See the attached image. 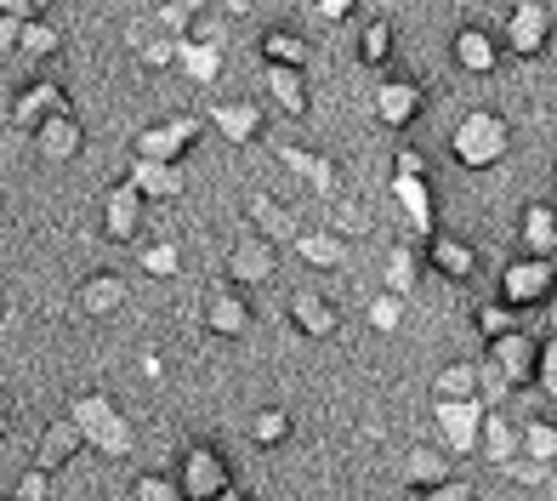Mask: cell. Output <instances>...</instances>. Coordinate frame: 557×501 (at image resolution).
Masks as SVG:
<instances>
[{
    "label": "cell",
    "mask_w": 557,
    "mask_h": 501,
    "mask_svg": "<svg viewBox=\"0 0 557 501\" xmlns=\"http://www.w3.org/2000/svg\"><path fill=\"white\" fill-rule=\"evenodd\" d=\"M69 421L81 428L86 450H97V456H109V462H132V456H137V428L125 421V411L114 405L103 388L74 393V399H69Z\"/></svg>",
    "instance_id": "obj_1"
},
{
    "label": "cell",
    "mask_w": 557,
    "mask_h": 501,
    "mask_svg": "<svg viewBox=\"0 0 557 501\" xmlns=\"http://www.w3.org/2000/svg\"><path fill=\"white\" fill-rule=\"evenodd\" d=\"M512 155V125L495 109H467L449 125V160L461 171H490Z\"/></svg>",
    "instance_id": "obj_2"
},
{
    "label": "cell",
    "mask_w": 557,
    "mask_h": 501,
    "mask_svg": "<svg viewBox=\"0 0 557 501\" xmlns=\"http://www.w3.org/2000/svg\"><path fill=\"white\" fill-rule=\"evenodd\" d=\"M176 490H183V501H222V496H234V462L222 456V444L211 439H194L176 450Z\"/></svg>",
    "instance_id": "obj_3"
},
{
    "label": "cell",
    "mask_w": 557,
    "mask_h": 501,
    "mask_svg": "<svg viewBox=\"0 0 557 501\" xmlns=\"http://www.w3.org/2000/svg\"><path fill=\"white\" fill-rule=\"evenodd\" d=\"M552 296H557V262H546V257H512L495 273V303H506L512 314L546 308Z\"/></svg>",
    "instance_id": "obj_4"
},
{
    "label": "cell",
    "mask_w": 557,
    "mask_h": 501,
    "mask_svg": "<svg viewBox=\"0 0 557 501\" xmlns=\"http://www.w3.org/2000/svg\"><path fill=\"white\" fill-rule=\"evenodd\" d=\"M199 137H206V120H194V114H176V120H160V125H143L137 143H132V160L183 166V155H194Z\"/></svg>",
    "instance_id": "obj_5"
},
{
    "label": "cell",
    "mask_w": 557,
    "mask_h": 501,
    "mask_svg": "<svg viewBox=\"0 0 557 501\" xmlns=\"http://www.w3.org/2000/svg\"><path fill=\"white\" fill-rule=\"evenodd\" d=\"M370 114H375V125H387V132H410L426 114V86L416 74H382L370 91Z\"/></svg>",
    "instance_id": "obj_6"
},
{
    "label": "cell",
    "mask_w": 557,
    "mask_h": 501,
    "mask_svg": "<svg viewBox=\"0 0 557 501\" xmlns=\"http://www.w3.org/2000/svg\"><path fill=\"white\" fill-rule=\"evenodd\" d=\"M500 52H512V58H541L552 35H557V17L552 7H541V0H518V7H506V23H500Z\"/></svg>",
    "instance_id": "obj_7"
},
{
    "label": "cell",
    "mask_w": 557,
    "mask_h": 501,
    "mask_svg": "<svg viewBox=\"0 0 557 501\" xmlns=\"http://www.w3.org/2000/svg\"><path fill=\"white\" fill-rule=\"evenodd\" d=\"M484 416H490L484 399H449V405H433L438 450H444L449 462H455V456H478V439H484Z\"/></svg>",
    "instance_id": "obj_8"
},
{
    "label": "cell",
    "mask_w": 557,
    "mask_h": 501,
    "mask_svg": "<svg viewBox=\"0 0 557 501\" xmlns=\"http://www.w3.org/2000/svg\"><path fill=\"white\" fill-rule=\"evenodd\" d=\"M199 325H206L211 337H222V342H245L250 325H257V308H250L245 291H234L222 280V285L206 291V303H199Z\"/></svg>",
    "instance_id": "obj_9"
},
{
    "label": "cell",
    "mask_w": 557,
    "mask_h": 501,
    "mask_svg": "<svg viewBox=\"0 0 557 501\" xmlns=\"http://www.w3.org/2000/svg\"><path fill=\"white\" fill-rule=\"evenodd\" d=\"M278 280V250L257 234H239L234 245H227V285L234 291H262Z\"/></svg>",
    "instance_id": "obj_10"
},
{
    "label": "cell",
    "mask_w": 557,
    "mask_h": 501,
    "mask_svg": "<svg viewBox=\"0 0 557 501\" xmlns=\"http://www.w3.org/2000/svg\"><path fill=\"white\" fill-rule=\"evenodd\" d=\"M449 58H455V69L461 74H478V81H484V74H495L500 69V35L490 29V23H461V29H455V40H449Z\"/></svg>",
    "instance_id": "obj_11"
},
{
    "label": "cell",
    "mask_w": 557,
    "mask_h": 501,
    "mask_svg": "<svg viewBox=\"0 0 557 501\" xmlns=\"http://www.w3.org/2000/svg\"><path fill=\"white\" fill-rule=\"evenodd\" d=\"M421 262L433 268L438 280H449V285H467L472 273H478V245H472L467 234H444V229H438L433 240L421 245Z\"/></svg>",
    "instance_id": "obj_12"
},
{
    "label": "cell",
    "mask_w": 557,
    "mask_h": 501,
    "mask_svg": "<svg viewBox=\"0 0 557 501\" xmlns=\"http://www.w3.org/2000/svg\"><path fill=\"white\" fill-rule=\"evenodd\" d=\"M143 211H148V206L137 199V188L125 183V178L103 188V234H109L114 245H137V240H143Z\"/></svg>",
    "instance_id": "obj_13"
},
{
    "label": "cell",
    "mask_w": 557,
    "mask_h": 501,
    "mask_svg": "<svg viewBox=\"0 0 557 501\" xmlns=\"http://www.w3.org/2000/svg\"><path fill=\"white\" fill-rule=\"evenodd\" d=\"M58 114H74V109H69V91H63V81H52V74H40V81H29V86L17 91V103H12V120L23 125V132H35V125L58 120Z\"/></svg>",
    "instance_id": "obj_14"
},
{
    "label": "cell",
    "mask_w": 557,
    "mask_h": 501,
    "mask_svg": "<svg viewBox=\"0 0 557 501\" xmlns=\"http://www.w3.org/2000/svg\"><path fill=\"white\" fill-rule=\"evenodd\" d=\"M29 137H35V155L52 160V166H69V160L86 155V120L81 114H58V120L35 125Z\"/></svg>",
    "instance_id": "obj_15"
},
{
    "label": "cell",
    "mask_w": 557,
    "mask_h": 501,
    "mask_svg": "<svg viewBox=\"0 0 557 501\" xmlns=\"http://www.w3.org/2000/svg\"><path fill=\"white\" fill-rule=\"evenodd\" d=\"M211 132H216L222 143H234V148H250V143L268 132V109H262V103H250V97L216 103V109H211Z\"/></svg>",
    "instance_id": "obj_16"
},
{
    "label": "cell",
    "mask_w": 557,
    "mask_h": 501,
    "mask_svg": "<svg viewBox=\"0 0 557 501\" xmlns=\"http://www.w3.org/2000/svg\"><path fill=\"white\" fill-rule=\"evenodd\" d=\"M125 303H132V291H125V273H114V268L86 273L81 291H74V308H81L86 319H114Z\"/></svg>",
    "instance_id": "obj_17"
},
{
    "label": "cell",
    "mask_w": 557,
    "mask_h": 501,
    "mask_svg": "<svg viewBox=\"0 0 557 501\" xmlns=\"http://www.w3.org/2000/svg\"><path fill=\"white\" fill-rule=\"evenodd\" d=\"M125 183L137 188L143 206H176V199H183V188H188L183 166H154V160H132Z\"/></svg>",
    "instance_id": "obj_18"
},
{
    "label": "cell",
    "mask_w": 557,
    "mask_h": 501,
    "mask_svg": "<svg viewBox=\"0 0 557 501\" xmlns=\"http://www.w3.org/2000/svg\"><path fill=\"white\" fill-rule=\"evenodd\" d=\"M245 222H250V234L268 240V245H290V240L301 234L296 211L285 206V199H273V194H250V199H245Z\"/></svg>",
    "instance_id": "obj_19"
},
{
    "label": "cell",
    "mask_w": 557,
    "mask_h": 501,
    "mask_svg": "<svg viewBox=\"0 0 557 501\" xmlns=\"http://www.w3.org/2000/svg\"><path fill=\"white\" fill-rule=\"evenodd\" d=\"M285 314H290V325H296L308 342H331V337L342 331V308H336L324 291H296Z\"/></svg>",
    "instance_id": "obj_20"
},
{
    "label": "cell",
    "mask_w": 557,
    "mask_h": 501,
    "mask_svg": "<svg viewBox=\"0 0 557 501\" xmlns=\"http://www.w3.org/2000/svg\"><path fill=\"white\" fill-rule=\"evenodd\" d=\"M535 354H541V337H529V331H512V337H500V342H490V365L506 376L512 388H529L535 382Z\"/></svg>",
    "instance_id": "obj_21"
},
{
    "label": "cell",
    "mask_w": 557,
    "mask_h": 501,
    "mask_svg": "<svg viewBox=\"0 0 557 501\" xmlns=\"http://www.w3.org/2000/svg\"><path fill=\"white\" fill-rule=\"evenodd\" d=\"M518 245H523V257L557 262V199H529L518 217Z\"/></svg>",
    "instance_id": "obj_22"
},
{
    "label": "cell",
    "mask_w": 557,
    "mask_h": 501,
    "mask_svg": "<svg viewBox=\"0 0 557 501\" xmlns=\"http://www.w3.org/2000/svg\"><path fill=\"white\" fill-rule=\"evenodd\" d=\"M262 91H268V103L278 114H290V120L313 114V86H308V74H301V69H262Z\"/></svg>",
    "instance_id": "obj_23"
},
{
    "label": "cell",
    "mask_w": 557,
    "mask_h": 501,
    "mask_svg": "<svg viewBox=\"0 0 557 501\" xmlns=\"http://www.w3.org/2000/svg\"><path fill=\"white\" fill-rule=\"evenodd\" d=\"M81 450H86V439H81V428H74L69 416L46 421L40 439H35V473H63L74 456H81Z\"/></svg>",
    "instance_id": "obj_24"
},
{
    "label": "cell",
    "mask_w": 557,
    "mask_h": 501,
    "mask_svg": "<svg viewBox=\"0 0 557 501\" xmlns=\"http://www.w3.org/2000/svg\"><path fill=\"white\" fill-rule=\"evenodd\" d=\"M278 166H285V171H296V178L308 183L313 194L336 199L342 171H336V160H331V155H313V148H301V143H285V148H278Z\"/></svg>",
    "instance_id": "obj_25"
},
{
    "label": "cell",
    "mask_w": 557,
    "mask_h": 501,
    "mask_svg": "<svg viewBox=\"0 0 557 501\" xmlns=\"http://www.w3.org/2000/svg\"><path fill=\"white\" fill-rule=\"evenodd\" d=\"M449 479H455V462L444 456L438 444H410V450H404V485H410L416 496L438 490V485H449Z\"/></svg>",
    "instance_id": "obj_26"
},
{
    "label": "cell",
    "mask_w": 557,
    "mask_h": 501,
    "mask_svg": "<svg viewBox=\"0 0 557 501\" xmlns=\"http://www.w3.org/2000/svg\"><path fill=\"white\" fill-rule=\"evenodd\" d=\"M393 199H398L404 222L416 229V245H426L438 234V194H433V183H393Z\"/></svg>",
    "instance_id": "obj_27"
},
{
    "label": "cell",
    "mask_w": 557,
    "mask_h": 501,
    "mask_svg": "<svg viewBox=\"0 0 557 501\" xmlns=\"http://www.w3.org/2000/svg\"><path fill=\"white\" fill-rule=\"evenodd\" d=\"M421 273H426V262H421L416 240L387 245V257H382V280H387V291H393V296H404V303H410V291L421 285Z\"/></svg>",
    "instance_id": "obj_28"
},
{
    "label": "cell",
    "mask_w": 557,
    "mask_h": 501,
    "mask_svg": "<svg viewBox=\"0 0 557 501\" xmlns=\"http://www.w3.org/2000/svg\"><path fill=\"white\" fill-rule=\"evenodd\" d=\"M478 456H484L490 467H506V462H518V456H523V433H518V421H506V411H490V416H484V439H478Z\"/></svg>",
    "instance_id": "obj_29"
},
{
    "label": "cell",
    "mask_w": 557,
    "mask_h": 501,
    "mask_svg": "<svg viewBox=\"0 0 557 501\" xmlns=\"http://www.w3.org/2000/svg\"><path fill=\"white\" fill-rule=\"evenodd\" d=\"M262 63L268 69H301V74H308L313 46H308V35H296V29H262Z\"/></svg>",
    "instance_id": "obj_30"
},
{
    "label": "cell",
    "mask_w": 557,
    "mask_h": 501,
    "mask_svg": "<svg viewBox=\"0 0 557 501\" xmlns=\"http://www.w3.org/2000/svg\"><path fill=\"white\" fill-rule=\"evenodd\" d=\"M290 250L308 268H342L347 262V240H336L331 229H301L296 240H290Z\"/></svg>",
    "instance_id": "obj_31"
},
{
    "label": "cell",
    "mask_w": 557,
    "mask_h": 501,
    "mask_svg": "<svg viewBox=\"0 0 557 501\" xmlns=\"http://www.w3.org/2000/svg\"><path fill=\"white\" fill-rule=\"evenodd\" d=\"M222 52H211V46H194V40H176V74H183L188 86H216L222 81Z\"/></svg>",
    "instance_id": "obj_32"
},
{
    "label": "cell",
    "mask_w": 557,
    "mask_h": 501,
    "mask_svg": "<svg viewBox=\"0 0 557 501\" xmlns=\"http://www.w3.org/2000/svg\"><path fill=\"white\" fill-rule=\"evenodd\" d=\"M449 399H478V365L472 359H449L433 376V405H449Z\"/></svg>",
    "instance_id": "obj_33"
},
{
    "label": "cell",
    "mask_w": 557,
    "mask_h": 501,
    "mask_svg": "<svg viewBox=\"0 0 557 501\" xmlns=\"http://www.w3.org/2000/svg\"><path fill=\"white\" fill-rule=\"evenodd\" d=\"M125 40L137 46L143 69H176V40H171V35L148 29V23H125Z\"/></svg>",
    "instance_id": "obj_34"
},
{
    "label": "cell",
    "mask_w": 557,
    "mask_h": 501,
    "mask_svg": "<svg viewBox=\"0 0 557 501\" xmlns=\"http://www.w3.org/2000/svg\"><path fill=\"white\" fill-rule=\"evenodd\" d=\"M290 428H296V421H290L285 405H262L257 416L245 421V433H250V444H257V450H278V444L290 439Z\"/></svg>",
    "instance_id": "obj_35"
},
{
    "label": "cell",
    "mask_w": 557,
    "mask_h": 501,
    "mask_svg": "<svg viewBox=\"0 0 557 501\" xmlns=\"http://www.w3.org/2000/svg\"><path fill=\"white\" fill-rule=\"evenodd\" d=\"M58 46H63L58 23H52V17H29V23H23V40H17V58L46 63V58H58Z\"/></svg>",
    "instance_id": "obj_36"
},
{
    "label": "cell",
    "mask_w": 557,
    "mask_h": 501,
    "mask_svg": "<svg viewBox=\"0 0 557 501\" xmlns=\"http://www.w3.org/2000/svg\"><path fill=\"white\" fill-rule=\"evenodd\" d=\"M518 433H523V456L541 462L546 473H557V421L535 416V421H518Z\"/></svg>",
    "instance_id": "obj_37"
},
{
    "label": "cell",
    "mask_w": 557,
    "mask_h": 501,
    "mask_svg": "<svg viewBox=\"0 0 557 501\" xmlns=\"http://www.w3.org/2000/svg\"><path fill=\"white\" fill-rule=\"evenodd\" d=\"M393 46H398L393 17H370L364 35H359V58H364L370 69H387V63H393Z\"/></svg>",
    "instance_id": "obj_38"
},
{
    "label": "cell",
    "mask_w": 557,
    "mask_h": 501,
    "mask_svg": "<svg viewBox=\"0 0 557 501\" xmlns=\"http://www.w3.org/2000/svg\"><path fill=\"white\" fill-rule=\"evenodd\" d=\"M404 314H410V303H404V296H393V291H375L370 303H364V319H370V331H375V337L404 331Z\"/></svg>",
    "instance_id": "obj_39"
},
{
    "label": "cell",
    "mask_w": 557,
    "mask_h": 501,
    "mask_svg": "<svg viewBox=\"0 0 557 501\" xmlns=\"http://www.w3.org/2000/svg\"><path fill=\"white\" fill-rule=\"evenodd\" d=\"M137 257H143L148 280H176V273H183V250H176L171 240H143Z\"/></svg>",
    "instance_id": "obj_40"
},
{
    "label": "cell",
    "mask_w": 557,
    "mask_h": 501,
    "mask_svg": "<svg viewBox=\"0 0 557 501\" xmlns=\"http://www.w3.org/2000/svg\"><path fill=\"white\" fill-rule=\"evenodd\" d=\"M472 331L484 337V342H500V337H512V331H518V314L490 296V303H478V308H472Z\"/></svg>",
    "instance_id": "obj_41"
},
{
    "label": "cell",
    "mask_w": 557,
    "mask_h": 501,
    "mask_svg": "<svg viewBox=\"0 0 557 501\" xmlns=\"http://www.w3.org/2000/svg\"><path fill=\"white\" fill-rule=\"evenodd\" d=\"M324 229H331L336 240H359V234L370 229V217H364L359 206H352L347 194H336V199H331V217H324Z\"/></svg>",
    "instance_id": "obj_42"
},
{
    "label": "cell",
    "mask_w": 557,
    "mask_h": 501,
    "mask_svg": "<svg viewBox=\"0 0 557 501\" xmlns=\"http://www.w3.org/2000/svg\"><path fill=\"white\" fill-rule=\"evenodd\" d=\"M393 183H433V166H426L421 148H393Z\"/></svg>",
    "instance_id": "obj_43"
},
{
    "label": "cell",
    "mask_w": 557,
    "mask_h": 501,
    "mask_svg": "<svg viewBox=\"0 0 557 501\" xmlns=\"http://www.w3.org/2000/svg\"><path fill=\"white\" fill-rule=\"evenodd\" d=\"M194 17H199V7H188V0H165V7L154 12V23H160V35H171V40H188V29H194Z\"/></svg>",
    "instance_id": "obj_44"
},
{
    "label": "cell",
    "mask_w": 557,
    "mask_h": 501,
    "mask_svg": "<svg viewBox=\"0 0 557 501\" xmlns=\"http://www.w3.org/2000/svg\"><path fill=\"white\" fill-rule=\"evenodd\" d=\"M506 393H512V382H506L490 359H478V399H484L490 411H506Z\"/></svg>",
    "instance_id": "obj_45"
},
{
    "label": "cell",
    "mask_w": 557,
    "mask_h": 501,
    "mask_svg": "<svg viewBox=\"0 0 557 501\" xmlns=\"http://www.w3.org/2000/svg\"><path fill=\"white\" fill-rule=\"evenodd\" d=\"M188 40H194V46H211V52H222V40H227V17H222V12H206V7H199L194 29H188Z\"/></svg>",
    "instance_id": "obj_46"
},
{
    "label": "cell",
    "mask_w": 557,
    "mask_h": 501,
    "mask_svg": "<svg viewBox=\"0 0 557 501\" xmlns=\"http://www.w3.org/2000/svg\"><path fill=\"white\" fill-rule=\"evenodd\" d=\"M132 501H183V490H176L171 473H143L132 485Z\"/></svg>",
    "instance_id": "obj_47"
},
{
    "label": "cell",
    "mask_w": 557,
    "mask_h": 501,
    "mask_svg": "<svg viewBox=\"0 0 557 501\" xmlns=\"http://www.w3.org/2000/svg\"><path fill=\"white\" fill-rule=\"evenodd\" d=\"M35 17V7H0V52H17L23 40V23Z\"/></svg>",
    "instance_id": "obj_48"
},
{
    "label": "cell",
    "mask_w": 557,
    "mask_h": 501,
    "mask_svg": "<svg viewBox=\"0 0 557 501\" xmlns=\"http://www.w3.org/2000/svg\"><path fill=\"white\" fill-rule=\"evenodd\" d=\"M535 388L557 399V342L541 337V354H535Z\"/></svg>",
    "instance_id": "obj_49"
},
{
    "label": "cell",
    "mask_w": 557,
    "mask_h": 501,
    "mask_svg": "<svg viewBox=\"0 0 557 501\" xmlns=\"http://www.w3.org/2000/svg\"><path fill=\"white\" fill-rule=\"evenodd\" d=\"M12 501H52V473H23L17 479V490H12Z\"/></svg>",
    "instance_id": "obj_50"
},
{
    "label": "cell",
    "mask_w": 557,
    "mask_h": 501,
    "mask_svg": "<svg viewBox=\"0 0 557 501\" xmlns=\"http://www.w3.org/2000/svg\"><path fill=\"white\" fill-rule=\"evenodd\" d=\"M506 479H512V485H546L552 473H546L541 462H529V456H518V462H506Z\"/></svg>",
    "instance_id": "obj_51"
},
{
    "label": "cell",
    "mask_w": 557,
    "mask_h": 501,
    "mask_svg": "<svg viewBox=\"0 0 557 501\" xmlns=\"http://www.w3.org/2000/svg\"><path fill=\"white\" fill-rule=\"evenodd\" d=\"M308 17H319V23H347V17H352V0H313Z\"/></svg>",
    "instance_id": "obj_52"
},
{
    "label": "cell",
    "mask_w": 557,
    "mask_h": 501,
    "mask_svg": "<svg viewBox=\"0 0 557 501\" xmlns=\"http://www.w3.org/2000/svg\"><path fill=\"white\" fill-rule=\"evenodd\" d=\"M467 496H472V485H467V479H449V485L426 490V496H416V501H467Z\"/></svg>",
    "instance_id": "obj_53"
},
{
    "label": "cell",
    "mask_w": 557,
    "mask_h": 501,
    "mask_svg": "<svg viewBox=\"0 0 557 501\" xmlns=\"http://www.w3.org/2000/svg\"><path fill=\"white\" fill-rule=\"evenodd\" d=\"M143 376H148V382H160V376H165V359H160V354H143Z\"/></svg>",
    "instance_id": "obj_54"
},
{
    "label": "cell",
    "mask_w": 557,
    "mask_h": 501,
    "mask_svg": "<svg viewBox=\"0 0 557 501\" xmlns=\"http://www.w3.org/2000/svg\"><path fill=\"white\" fill-rule=\"evenodd\" d=\"M7 433H12V399L0 393V439H7Z\"/></svg>",
    "instance_id": "obj_55"
},
{
    "label": "cell",
    "mask_w": 557,
    "mask_h": 501,
    "mask_svg": "<svg viewBox=\"0 0 557 501\" xmlns=\"http://www.w3.org/2000/svg\"><path fill=\"white\" fill-rule=\"evenodd\" d=\"M546 337L557 342V296H552V303H546Z\"/></svg>",
    "instance_id": "obj_56"
},
{
    "label": "cell",
    "mask_w": 557,
    "mask_h": 501,
    "mask_svg": "<svg viewBox=\"0 0 557 501\" xmlns=\"http://www.w3.org/2000/svg\"><path fill=\"white\" fill-rule=\"evenodd\" d=\"M222 501H257V496H245V490H234V496H222Z\"/></svg>",
    "instance_id": "obj_57"
},
{
    "label": "cell",
    "mask_w": 557,
    "mask_h": 501,
    "mask_svg": "<svg viewBox=\"0 0 557 501\" xmlns=\"http://www.w3.org/2000/svg\"><path fill=\"white\" fill-rule=\"evenodd\" d=\"M552 183H557V155H552Z\"/></svg>",
    "instance_id": "obj_58"
},
{
    "label": "cell",
    "mask_w": 557,
    "mask_h": 501,
    "mask_svg": "<svg viewBox=\"0 0 557 501\" xmlns=\"http://www.w3.org/2000/svg\"><path fill=\"white\" fill-rule=\"evenodd\" d=\"M0 303H7V285H0Z\"/></svg>",
    "instance_id": "obj_59"
},
{
    "label": "cell",
    "mask_w": 557,
    "mask_h": 501,
    "mask_svg": "<svg viewBox=\"0 0 557 501\" xmlns=\"http://www.w3.org/2000/svg\"><path fill=\"white\" fill-rule=\"evenodd\" d=\"M7 501H12V496H7Z\"/></svg>",
    "instance_id": "obj_60"
}]
</instances>
